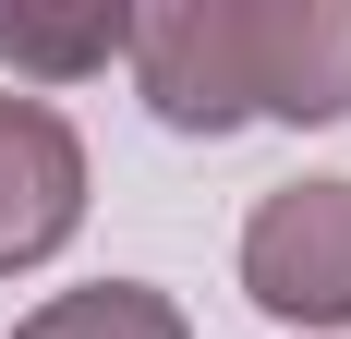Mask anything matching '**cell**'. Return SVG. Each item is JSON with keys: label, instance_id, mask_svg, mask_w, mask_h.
I'll return each instance as SVG.
<instances>
[{"label": "cell", "instance_id": "1", "mask_svg": "<svg viewBox=\"0 0 351 339\" xmlns=\"http://www.w3.org/2000/svg\"><path fill=\"white\" fill-rule=\"evenodd\" d=\"M121 61L170 134L351 121V0H158Z\"/></svg>", "mask_w": 351, "mask_h": 339}, {"label": "cell", "instance_id": "2", "mask_svg": "<svg viewBox=\"0 0 351 339\" xmlns=\"http://www.w3.org/2000/svg\"><path fill=\"white\" fill-rule=\"evenodd\" d=\"M243 291L303 339H351V182H279L243 218Z\"/></svg>", "mask_w": 351, "mask_h": 339}, {"label": "cell", "instance_id": "3", "mask_svg": "<svg viewBox=\"0 0 351 339\" xmlns=\"http://www.w3.org/2000/svg\"><path fill=\"white\" fill-rule=\"evenodd\" d=\"M73 231H85V134L49 97H12L0 85V279L49 267Z\"/></svg>", "mask_w": 351, "mask_h": 339}, {"label": "cell", "instance_id": "4", "mask_svg": "<svg viewBox=\"0 0 351 339\" xmlns=\"http://www.w3.org/2000/svg\"><path fill=\"white\" fill-rule=\"evenodd\" d=\"M134 49V12H0V73L25 85H85Z\"/></svg>", "mask_w": 351, "mask_h": 339}, {"label": "cell", "instance_id": "5", "mask_svg": "<svg viewBox=\"0 0 351 339\" xmlns=\"http://www.w3.org/2000/svg\"><path fill=\"white\" fill-rule=\"evenodd\" d=\"M12 339H194V327H182V303L145 291V279H85L61 303H36Z\"/></svg>", "mask_w": 351, "mask_h": 339}]
</instances>
